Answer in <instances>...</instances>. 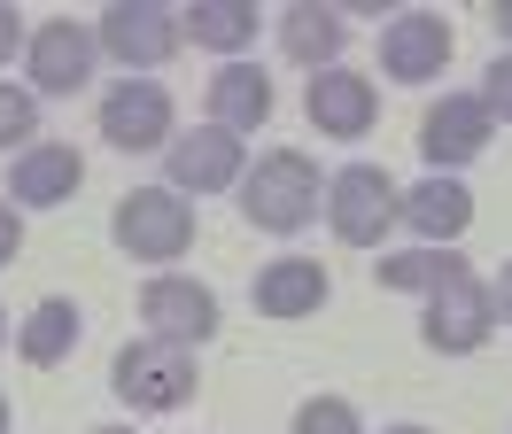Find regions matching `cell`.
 <instances>
[{
	"label": "cell",
	"mask_w": 512,
	"mask_h": 434,
	"mask_svg": "<svg viewBox=\"0 0 512 434\" xmlns=\"http://www.w3.org/2000/svg\"><path fill=\"white\" fill-rule=\"evenodd\" d=\"M319 210H326V179L303 148H264L241 171V217L256 233H303Z\"/></svg>",
	"instance_id": "obj_1"
},
{
	"label": "cell",
	"mask_w": 512,
	"mask_h": 434,
	"mask_svg": "<svg viewBox=\"0 0 512 434\" xmlns=\"http://www.w3.org/2000/svg\"><path fill=\"white\" fill-rule=\"evenodd\" d=\"M109 388H117L132 411H187L194 388H202V365H194V349H179V341L140 334V341H125V349H117Z\"/></svg>",
	"instance_id": "obj_2"
},
{
	"label": "cell",
	"mask_w": 512,
	"mask_h": 434,
	"mask_svg": "<svg viewBox=\"0 0 512 434\" xmlns=\"http://www.w3.org/2000/svg\"><path fill=\"white\" fill-rule=\"evenodd\" d=\"M109 233L132 264H171L194 248V202L171 194V186H132L125 202L109 210Z\"/></svg>",
	"instance_id": "obj_3"
},
{
	"label": "cell",
	"mask_w": 512,
	"mask_h": 434,
	"mask_svg": "<svg viewBox=\"0 0 512 434\" xmlns=\"http://www.w3.org/2000/svg\"><path fill=\"white\" fill-rule=\"evenodd\" d=\"M94 39H101V55L125 62L132 78L156 70V62H171L179 47H187V31H179V8H171V0H109L101 24H94Z\"/></svg>",
	"instance_id": "obj_4"
},
{
	"label": "cell",
	"mask_w": 512,
	"mask_h": 434,
	"mask_svg": "<svg viewBox=\"0 0 512 434\" xmlns=\"http://www.w3.org/2000/svg\"><path fill=\"white\" fill-rule=\"evenodd\" d=\"M396 194L404 186L388 179L381 163H342L326 179V225L342 248H381V233L396 225Z\"/></svg>",
	"instance_id": "obj_5"
},
{
	"label": "cell",
	"mask_w": 512,
	"mask_h": 434,
	"mask_svg": "<svg viewBox=\"0 0 512 434\" xmlns=\"http://www.w3.org/2000/svg\"><path fill=\"white\" fill-rule=\"evenodd\" d=\"M101 140L125 155H148V148H171L179 140V109L156 78H117L101 93Z\"/></svg>",
	"instance_id": "obj_6"
},
{
	"label": "cell",
	"mask_w": 512,
	"mask_h": 434,
	"mask_svg": "<svg viewBox=\"0 0 512 434\" xmlns=\"http://www.w3.org/2000/svg\"><path fill=\"white\" fill-rule=\"evenodd\" d=\"M489 334H497V303H489V287H481L474 272L435 287L427 310H419V341H427L435 357H474Z\"/></svg>",
	"instance_id": "obj_7"
},
{
	"label": "cell",
	"mask_w": 512,
	"mask_h": 434,
	"mask_svg": "<svg viewBox=\"0 0 512 434\" xmlns=\"http://www.w3.org/2000/svg\"><path fill=\"white\" fill-rule=\"evenodd\" d=\"M140 326L156 341H179V349H202L218 341V295L202 279H179V272H156L140 287Z\"/></svg>",
	"instance_id": "obj_8"
},
{
	"label": "cell",
	"mask_w": 512,
	"mask_h": 434,
	"mask_svg": "<svg viewBox=\"0 0 512 434\" xmlns=\"http://www.w3.org/2000/svg\"><path fill=\"white\" fill-rule=\"evenodd\" d=\"M94 55H101L94 24L47 16V24L24 39V62H32V93H86V86H94Z\"/></svg>",
	"instance_id": "obj_9"
},
{
	"label": "cell",
	"mask_w": 512,
	"mask_h": 434,
	"mask_svg": "<svg viewBox=\"0 0 512 434\" xmlns=\"http://www.w3.org/2000/svg\"><path fill=\"white\" fill-rule=\"evenodd\" d=\"M489 132H497V117L481 109V93H443L427 117H419V155H427V171H466L481 148H489Z\"/></svg>",
	"instance_id": "obj_10"
},
{
	"label": "cell",
	"mask_w": 512,
	"mask_h": 434,
	"mask_svg": "<svg viewBox=\"0 0 512 434\" xmlns=\"http://www.w3.org/2000/svg\"><path fill=\"white\" fill-rule=\"evenodd\" d=\"M163 171H171V194H225V186H241L249 155H241V132L202 124V132H179L163 148Z\"/></svg>",
	"instance_id": "obj_11"
},
{
	"label": "cell",
	"mask_w": 512,
	"mask_h": 434,
	"mask_svg": "<svg viewBox=\"0 0 512 434\" xmlns=\"http://www.w3.org/2000/svg\"><path fill=\"white\" fill-rule=\"evenodd\" d=\"M303 109H311V132L319 140H365L373 132V109H381V93L365 70H311V93H303Z\"/></svg>",
	"instance_id": "obj_12"
},
{
	"label": "cell",
	"mask_w": 512,
	"mask_h": 434,
	"mask_svg": "<svg viewBox=\"0 0 512 434\" xmlns=\"http://www.w3.org/2000/svg\"><path fill=\"white\" fill-rule=\"evenodd\" d=\"M86 186V155L63 148V140H32V148L8 163V202L16 210H55Z\"/></svg>",
	"instance_id": "obj_13"
},
{
	"label": "cell",
	"mask_w": 512,
	"mask_h": 434,
	"mask_svg": "<svg viewBox=\"0 0 512 434\" xmlns=\"http://www.w3.org/2000/svg\"><path fill=\"white\" fill-rule=\"evenodd\" d=\"M443 62H450V24L435 8H404V16L381 31V70L396 86H427Z\"/></svg>",
	"instance_id": "obj_14"
},
{
	"label": "cell",
	"mask_w": 512,
	"mask_h": 434,
	"mask_svg": "<svg viewBox=\"0 0 512 434\" xmlns=\"http://www.w3.org/2000/svg\"><path fill=\"white\" fill-rule=\"evenodd\" d=\"M396 217H404L427 248H450L466 225H474V194H466V179H450V171H427L419 186L396 194Z\"/></svg>",
	"instance_id": "obj_15"
},
{
	"label": "cell",
	"mask_w": 512,
	"mask_h": 434,
	"mask_svg": "<svg viewBox=\"0 0 512 434\" xmlns=\"http://www.w3.org/2000/svg\"><path fill=\"white\" fill-rule=\"evenodd\" d=\"M326 295H334V279H326L319 256H272L256 272V310L264 318H319Z\"/></svg>",
	"instance_id": "obj_16"
},
{
	"label": "cell",
	"mask_w": 512,
	"mask_h": 434,
	"mask_svg": "<svg viewBox=\"0 0 512 434\" xmlns=\"http://www.w3.org/2000/svg\"><path fill=\"white\" fill-rule=\"evenodd\" d=\"M342 39H350V24H342V8H326V0H295L288 16H280V47H288L303 70H334V62H342Z\"/></svg>",
	"instance_id": "obj_17"
},
{
	"label": "cell",
	"mask_w": 512,
	"mask_h": 434,
	"mask_svg": "<svg viewBox=\"0 0 512 434\" xmlns=\"http://www.w3.org/2000/svg\"><path fill=\"white\" fill-rule=\"evenodd\" d=\"M210 124H225V132L272 124V78L256 62H225L218 78H210Z\"/></svg>",
	"instance_id": "obj_18"
},
{
	"label": "cell",
	"mask_w": 512,
	"mask_h": 434,
	"mask_svg": "<svg viewBox=\"0 0 512 434\" xmlns=\"http://www.w3.org/2000/svg\"><path fill=\"white\" fill-rule=\"evenodd\" d=\"M78 334H86V310L70 303V295H47L16 326V349H24V365H63L70 349H78Z\"/></svg>",
	"instance_id": "obj_19"
},
{
	"label": "cell",
	"mask_w": 512,
	"mask_h": 434,
	"mask_svg": "<svg viewBox=\"0 0 512 434\" xmlns=\"http://www.w3.org/2000/svg\"><path fill=\"white\" fill-rule=\"evenodd\" d=\"M179 31L210 55H241L256 39V8L249 0H194V8H179Z\"/></svg>",
	"instance_id": "obj_20"
},
{
	"label": "cell",
	"mask_w": 512,
	"mask_h": 434,
	"mask_svg": "<svg viewBox=\"0 0 512 434\" xmlns=\"http://www.w3.org/2000/svg\"><path fill=\"white\" fill-rule=\"evenodd\" d=\"M373 279L396 287V295H435L450 279H466V256H450V248H404V256H373Z\"/></svg>",
	"instance_id": "obj_21"
},
{
	"label": "cell",
	"mask_w": 512,
	"mask_h": 434,
	"mask_svg": "<svg viewBox=\"0 0 512 434\" xmlns=\"http://www.w3.org/2000/svg\"><path fill=\"white\" fill-rule=\"evenodd\" d=\"M32 132H39V93L0 86V148H32Z\"/></svg>",
	"instance_id": "obj_22"
},
{
	"label": "cell",
	"mask_w": 512,
	"mask_h": 434,
	"mask_svg": "<svg viewBox=\"0 0 512 434\" xmlns=\"http://www.w3.org/2000/svg\"><path fill=\"white\" fill-rule=\"evenodd\" d=\"M295 434H365V427H357L350 396H311L303 411H295Z\"/></svg>",
	"instance_id": "obj_23"
},
{
	"label": "cell",
	"mask_w": 512,
	"mask_h": 434,
	"mask_svg": "<svg viewBox=\"0 0 512 434\" xmlns=\"http://www.w3.org/2000/svg\"><path fill=\"white\" fill-rule=\"evenodd\" d=\"M481 109H489L497 124H512V47L489 62V70H481Z\"/></svg>",
	"instance_id": "obj_24"
},
{
	"label": "cell",
	"mask_w": 512,
	"mask_h": 434,
	"mask_svg": "<svg viewBox=\"0 0 512 434\" xmlns=\"http://www.w3.org/2000/svg\"><path fill=\"white\" fill-rule=\"evenodd\" d=\"M16 256H24V210H16V202H0V272H8Z\"/></svg>",
	"instance_id": "obj_25"
},
{
	"label": "cell",
	"mask_w": 512,
	"mask_h": 434,
	"mask_svg": "<svg viewBox=\"0 0 512 434\" xmlns=\"http://www.w3.org/2000/svg\"><path fill=\"white\" fill-rule=\"evenodd\" d=\"M24 39H32V31H24V16H16V8L0 0V70H8L16 55H24Z\"/></svg>",
	"instance_id": "obj_26"
},
{
	"label": "cell",
	"mask_w": 512,
	"mask_h": 434,
	"mask_svg": "<svg viewBox=\"0 0 512 434\" xmlns=\"http://www.w3.org/2000/svg\"><path fill=\"white\" fill-rule=\"evenodd\" d=\"M489 303H497V318H505V326H512V256H505V272L489 279Z\"/></svg>",
	"instance_id": "obj_27"
},
{
	"label": "cell",
	"mask_w": 512,
	"mask_h": 434,
	"mask_svg": "<svg viewBox=\"0 0 512 434\" xmlns=\"http://www.w3.org/2000/svg\"><path fill=\"white\" fill-rule=\"evenodd\" d=\"M489 16H497V31H505V47H512V0H497Z\"/></svg>",
	"instance_id": "obj_28"
},
{
	"label": "cell",
	"mask_w": 512,
	"mask_h": 434,
	"mask_svg": "<svg viewBox=\"0 0 512 434\" xmlns=\"http://www.w3.org/2000/svg\"><path fill=\"white\" fill-rule=\"evenodd\" d=\"M381 434H427V427H412V419H404V427H381Z\"/></svg>",
	"instance_id": "obj_29"
},
{
	"label": "cell",
	"mask_w": 512,
	"mask_h": 434,
	"mask_svg": "<svg viewBox=\"0 0 512 434\" xmlns=\"http://www.w3.org/2000/svg\"><path fill=\"white\" fill-rule=\"evenodd\" d=\"M0 434H8V396H0Z\"/></svg>",
	"instance_id": "obj_30"
},
{
	"label": "cell",
	"mask_w": 512,
	"mask_h": 434,
	"mask_svg": "<svg viewBox=\"0 0 512 434\" xmlns=\"http://www.w3.org/2000/svg\"><path fill=\"white\" fill-rule=\"evenodd\" d=\"M94 434H132V427H94Z\"/></svg>",
	"instance_id": "obj_31"
},
{
	"label": "cell",
	"mask_w": 512,
	"mask_h": 434,
	"mask_svg": "<svg viewBox=\"0 0 512 434\" xmlns=\"http://www.w3.org/2000/svg\"><path fill=\"white\" fill-rule=\"evenodd\" d=\"M0 341H8V310H0Z\"/></svg>",
	"instance_id": "obj_32"
}]
</instances>
